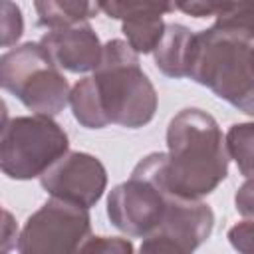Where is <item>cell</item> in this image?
<instances>
[{
  "label": "cell",
  "instance_id": "obj_1",
  "mask_svg": "<svg viewBox=\"0 0 254 254\" xmlns=\"http://www.w3.org/2000/svg\"><path fill=\"white\" fill-rule=\"evenodd\" d=\"M228 161L226 139L208 111L185 107L169 121L163 179L171 194L202 200L226 179Z\"/></svg>",
  "mask_w": 254,
  "mask_h": 254
},
{
  "label": "cell",
  "instance_id": "obj_2",
  "mask_svg": "<svg viewBox=\"0 0 254 254\" xmlns=\"http://www.w3.org/2000/svg\"><path fill=\"white\" fill-rule=\"evenodd\" d=\"M187 77L254 117V40L238 38L214 24L194 32Z\"/></svg>",
  "mask_w": 254,
  "mask_h": 254
},
{
  "label": "cell",
  "instance_id": "obj_3",
  "mask_svg": "<svg viewBox=\"0 0 254 254\" xmlns=\"http://www.w3.org/2000/svg\"><path fill=\"white\" fill-rule=\"evenodd\" d=\"M93 85L107 123L141 129L155 117L159 95L127 40H109L93 71Z\"/></svg>",
  "mask_w": 254,
  "mask_h": 254
},
{
  "label": "cell",
  "instance_id": "obj_4",
  "mask_svg": "<svg viewBox=\"0 0 254 254\" xmlns=\"http://www.w3.org/2000/svg\"><path fill=\"white\" fill-rule=\"evenodd\" d=\"M0 85L32 115L54 119L69 105L71 87L40 42H26L2 54Z\"/></svg>",
  "mask_w": 254,
  "mask_h": 254
},
{
  "label": "cell",
  "instance_id": "obj_5",
  "mask_svg": "<svg viewBox=\"0 0 254 254\" xmlns=\"http://www.w3.org/2000/svg\"><path fill=\"white\" fill-rule=\"evenodd\" d=\"M165 159L167 153H149L135 165L127 181L109 190L107 216L127 236L147 238L163 222L169 198L163 179Z\"/></svg>",
  "mask_w": 254,
  "mask_h": 254
},
{
  "label": "cell",
  "instance_id": "obj_6",
  "mask_svg": "<svg viewBox=\"0 0 254 254\" xmlns=\"http://www.w3.org/2000/svg\"><path fill=\"white\" fill-rule=\"evenodd\" d=\"M67 133L52 117L22 115L6 119L0 139V167L12 181L42 177L69 151Z\"/></svg>",
  "mask_w": 254,
  "mask_h": 254
},
{
  "label": "cell",
  "instance_id": "obj_7",
  "mask_svg": "<svg viewBox=\"0 0 254 254\" xmlns=\"http://www.w3.org/2000/svg\"><path fill=\"white\" fill-rule=\"evenodd\" d=\"M91 236L89 208L48 198L20 230L18 254H77Z\"/></svg>",
  "mask_w": 254,
  "mask_h": 254
},
{
  "label": "cell",
  "instance_id": "obj_8",
  "mask_svg": "<svg viewBox=\"0 0 254 254\" xmlns=\"http://www.w3.org/2000/svg\"><path fill=\"white\" fill-rule=\"evenodd\" d=\"M40 185L52 198L91 208L105 192L107 171L95 155L69 151L40 177Z\"/></svg>",
  "mask_w": 254,
  "mask_h": 254
},
{
  "label": "cell",
  "instance_id": "obj_9",
  "mask_svg": "<svg viewBox=\"0 0 254 254\" xmlns=\"http://www.w3.org/2000/svg\"><path fill=\"white\" fill-rule=\"evenodd\" d=\"M175 4L159 2H99V10L109 18L121 20V30L127 44L137 54H153L165 36V14L173 12Z\"/></svg>",
  "mask_w": 254,
  "mask_h": 254
},
{
  "label": "cell",
  "instance_id": "obj_10",
  "mask_svg": "<svg viewBox=\"0 0 254 254\" xmlns=\"http://www.w3.org/2000/svg\"><path fill=\"white\" fill-rule=\"evenodd\" d=\"M40 44L62 71L65 69L71 73L95 71L103 54V44L99 42L89 22L48 30L40 38Z\"/></svg>",
  "mask_w": 254,
  "mask_h": 254
},
{
  "label": "cell",
  "instance_id": "obj_11",
  "mask_svg": "<svg viewBox=\"0 0 254 254\" xmlns=\"http://www.w3.org/2000/svg\"><path fill=\"white\" fill-rule=\"evenodd\" d=\"M214 228V212L204 200L183 198L169 192L167 208L157 232L177 240L189 254L202 246Z\"/></svg>",
  "mask_w": 254,
  "mask_h": 254
},
{
  "label": "cell",
  "instance_id": "obj_12",
  "mask_svg": "<svg viewBox=\"0 0 254 254\" xmlns=\"http://www.w3.org/2000/svg\"><path fill=\"white\" fill-rule=\"evenodd\" d=\"M192 40H194V32L190 28L177 24V22L167 24L165 36L161 44L157 46V50L153 52L157 69L163 75L173 77V79L187 77Z\"/></svg>",
  "mask_w": 254,
  "mask_h": 254
},
{
  "label": "cell",
  "instance_id": "obj_13",
  "mask_svg": "<svg viewBox=\"0 0 254 254\" xmlns=\"http://www.w3.org/2000/svg\"><path fill=\"white\" fill-rule=\"evenodd\" d=\"M38 14V26L48 30L69 28L81 22H87L99 12V4L93 2H69V0H46L34 2Z\"/></svg>",
  "mask_w": 254,
  "mask_h": 254
},
{
  "label": "cell",
  "instance_id": "obj_14",
  "mask_svg": "<svg viewBox=\"0 0 254 254\" xmlns=\"http://www.w3.org/2000/svg\"><path fill=\"white\" fill-rule=\"evenodd\" d=\"M69 107H71L75 121L85 129H103L109 125L105 115H103V109H101V103H99L91 75L79 79L71 87Z\"/></svg>",
  "mask_w": 254,
  "mask_h": 254
},
{
  "label": "cell",
  "instance_id": "obj_15",
  "mask_svg": "<svg viewBox=\"0 0 254 254\" xmlns=\"http://www.w3.org/2000/svg\"><path fill=\"white\" fill-rule=\"evenodd\" d=\"M212 16L216 28L254 40V2H212Z\"/></svg>",
  "mask_w": 254,
  "mask_h": 254
},
{
  "label": "cell",
  "instance_id": "obj_16",
  "mask_svg": "<svg viewBox=\"0 0 254 254\" xmlns=\"http://www.w3.org/2000/svg\"><path fill=\"white\" fill-rule=\"evenodd\" d=\"M226 151L240 175L254 179V121L234 123L226 131Z\"/></svg>",
  "mask_w": 254,
  "mask_h": 254
},
{
  "label": "cell",
  "instance_id": "obj_17",
  "mask_svg": "<svg viewBox=\"0 0 254 254\" xmlns=\"http://www.w3.org/2000/svg\"><path fill=\"white\" fill-rule=\"evenodd\" d=\"M0 32H2V48H16V42L24 34V18L22 10L14 2H2V18H0Z\"/></svg>",
  "mask_w": 254,
  "mask_h": 254
},
{
  "label": "cell",
  "instance_id": "obj_18",
  "mask_svg": "<svg viewBox=\"0 0 254 254\" xmlns=\"http://www.w3.org/2000/svg\"><path fill=\"white\" fill-rule=\"evenodd\" d=\"M77 254H135L133 242L121 236H89Z\"/></svg>",
  "mask_w": 254,
  "mask_h": 254
},
{
  "label": "cell",
  "instance_id": "obj_19",
  "mask_svg": "<svg viewBox=\"0 0 254 254\" xmlns=\"http://www.w3.org/2000/svg\"><path fill=\"white\" fill-rule=\"evenodd\" d=\"M137 254H189V252L177 240H173L161 232H153L151 236L143 238Z\"/></svg>",
  "mask_w": 254,
  "mask_h": 254
},
{
  "label": "cell",
  "instance_id": "obj_20",
  "mask_svg": "<svg viewBox=\"0 0 254 254\" xmlns=\"http://www.w3.org/2000/svg\"><path fill=\"white\" fill-rule=\"evenodd\" d=\"M226 236L238 254H254V220H242L234 224Z\"/></svg>",
  "mask_w": 254,
  "mask_h": 254
},
{
  "label": "cell",
  "instance_id": "obj_21",
  "mask_svg": "<svg viewBox=\"0 0 254 254\" xmlns=\"http://www.w3.org/2000/svg\"><path fill=\"white\" fill-rule=\"evenodd\" d=\"M234 208L244 220H254V179H246L236 194H234Z\"/></svg>",
  "mask_w": 254,
  "mask_h": 254
},
{
  "label": "cell",
  "instance_id": "obj_22",
  "mask_svg": "<svg viewBox=\"0 0 254 254\" xmlns=\"http://www.w3.org/2000/svg\"><path fill=\"white\" fill-rule=\"evenodd\" d=\"M18 224L14 220V216L10 214V210L4 208V236H2V254H10L12 248L18 246Z\"/></svg>",
  "mask_w": 254,
  "mask_h": 254
}]
</instances>
